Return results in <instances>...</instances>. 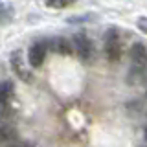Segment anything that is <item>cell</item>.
<instances>
[{"label":"cell","instance_id":"1","mask_svg":"<svg viewBox=\"0 0 147 147\" xmlns=\"http://www.w3.org/2000/svg\"><path fill=\"white\" fill-rule=\"evenodd\" d=\"M9 64H11L13 74H15L20 81H24V83H31V81H33V76H31V70H30L31 66L26 63L24 53H22L20 50H15V52L11 53V57H9Z\"/></svg>","mask_w":147,"mask_h":147},{"label":"cell","instance_id":"2","mask_svg":"<svg viewBox=\"0 0 147 147\" xmlns=\"http://www.w3.org/2000/svg\"><path fill=\"white\" fill-rule=\"evenodd\" d=\"M121 48L123 46H121L119 35L114 30L107 31V35H105V55H107V59L110 63H118L121 59V53H123Z\"/></svg>","mask_w":147,"mask_h":147},{"label":"cell","instance_id":"3","mask_svg":"<svg viewBox=\"0 0 147 147\" xmlns=\"http://www.w3.org/2000/svg\"><path fill=\"white\" fill-rule=\"evenodd\" d=\"M72 46H74V52L77 53V57L83 59V61H90V59L94 57V44H92V40L85 33L74 35L72 37Z\"/></svg>","mask_w":147,"mask_h":147},{"label":"cell","instance_id":"4","mask_svg":"<svg viewBox=\"0 0 147 147\" xmlns=\"http://www.w3.org/2000/svg\"><path fill=\"white\" fill-rule=\"evenodd\" d=\"M46 52H48V44H46L44 40H37V42H33L30 46V50H28V64H30L31 68L42 66Z\"/></svg>","mask_w":147,"mask_h":147},{"label":"cell","instance_id":"5","mask_svg":"<svg viewBox=\"0 0 147 147\" xmlns=\"http://www.w3.org/2000/svg\"><path fill=\"white\" fill-rule=\"evenodd\" d=\"M129 57H131V68H136V70H144L147 68V48L145 44L142 42H134L129 50Z\"/></svg>","mask_w":147,"mask_h":147},{"label":"cell","instance_id":"6","mask_svg":"<svg viewBox=\"0 0 147 147\" xmlns=\"http://www.w3.org/2000/svg\"><path fill=\"white\" fill-rule=\"evenodd\" d=\"M46 44H48V48H52L53 52H57V53H61V55H70V53H74L72 42L68 39H63V37H55V39L48 40Z\"/></svg>","mask_w":147,"mask_h":147},{"label":"cell","instance_id":"7","mask_svg":"<svg viewBox=\"0 0 147 147\" xmlns=\"http://www.w3.org/2000/svg\"><path fill=\"white\" fill-rule=\"evenodd\" d=\"M18 138V132L15 125H11V123L7 121V119H2L0 118V142H15Z\"/></svg>","mask_w":147,"mask_h":147},{"label":"cell","instance_id":"8","mask_svg":"<svg viewBox=\"0 0 147 147\" xmlns=\"http://www.w3.org/2000/svg\"><path fill=\"white\" fill-rule=\"evenodd\" d=\"M13 99H15V86H13V83L11 81H0V101L11 105Z\"/></svg>","mask_w":147,"mask_h":147},{"label":"cell","instance_id":"9","mask_svg":"<svg viewBox=\"0 0 147 147\" xmlns=\"http://www.w3.org/2000/svg\"><path fill=\"white\" fill-rule=\"evenodd\" d=\"M13 20V7L9 4L0 2V26H6Z\"/></svg>","mask_w":147,"mask_h":147},{"label":"cell","instance_id":"10","mask_svg":"<svg viewBox=\"0 0 147 147\" xmlns=\"http://www.w3.org/2000/svg\"><path fill=\"white\" fill-rule=\"evenodd\" d=\"M76 2V0H44V4L48 7H53V9H63V7H68L72 6V4Z\"/></svg>","mask_w":147,"mask_h":147},{"label":"cell","instance_id":"11","mask_svg":"<svg viewBox=\"0 0 147 147\" xmlns=\"http://www.w3.org/2000/svg\"><path fill=\"white\" fill-rule=\"evenodd\" d=\"M13 114H15V109H13L11 105L2 103V101H0V118H2V119H7V118H11Z\"/></svg>","mask_w":147,"mask_h":147},{"label":"cell","instance_id":"12","mask_svg":"<svg viewBox=\"0 0 147 147\" xmlns=\"http://www.w3.org/2000/svg\"><path fill=\"white\" fill-rule=\"evenodd\" d=\"M136 26H138V30H140L142 33H147V17H140L138 22H136Z\"/></svg>","mask_w":147,"mask_h":147},{"label":"cell","instance_id":"13","mask_svg":"<svg viewBox=\"0 0 147 147\" xmlns=\"http://www.w3.org/2000/svg\"><path fill=\"white\" fill-rule=\"evenodd\" d=\"M6 147H35V145H31V144H28V142H13V144H9Z\"/></svg>","mask_w":147,"mask_h":147},{"label":"cell","instance_id":"14","mask_svg":"<svg viewBox=\"0 0 147 147\" xmlns=\"http://www.w3.org/2000/svg\"><path fill=\"white\" fill-rule=\"evenodd\" d=\"M144 134H145V140H147V127H145V132H144Z\"/></svg>","mask_w":147,"mask_h":147}]
</instances>
